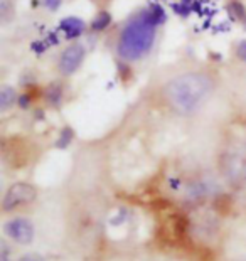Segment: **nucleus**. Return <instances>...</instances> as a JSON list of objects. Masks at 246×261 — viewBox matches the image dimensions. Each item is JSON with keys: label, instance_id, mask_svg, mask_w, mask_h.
Here are the masks:
<instances>
[{"label": "nucleus", "instance_id": "obj_6", "mask_svg": "<svg viewBox=\"0 0 246 261\" xmlns=\"http://www.w3.org/2000/svg\"><path fill=\"white\" fill-rule=\"evenodd\" d=\"M85 20L80 17H64L59 22V29L64 32L66 39H76L85 32Z\"/></svg>", "mask_w": 246, "mask_h": 261}, {"label": "nucleus", "instance_id": "obj_5", "mask_svg": "<svg viewBox=\"0 0 246 261\" xmlns=\"http://www.w3.org/2000/svg\"><path fill=\"white\" fill-rule=\"evenodd\" d=\"M4 232L10 240L19 244H29L34 240V226L26 218H14L9 219L4 224Z\"/></svg>", "mask_w": 246, "mask_h": 261}, {"label": "nucleus", "instance_id": "obj_4", "mask_svg": "<svg viewBox=\"0 0 246 261\" xmlns=\"http://www.w3.org/2000/svg\"><path fill=\"white\" fill-rule=\"evenodd\" d=\"M85 47L81 46V44H71L64 49L63 53H61L59 56V63H58V69L59 73L63 76H71L75 74L78 69H80V66L83 64V59H85Z\"/></svg>", "mask_w": 246, "mask_h": 261}, {"label": "nucleus", "instance_id": "obj_12", "mask_svg": "<svg viewBox=\"0 0 246 261\" xmlns=\"http://www.w3.org/2000/svg\"><path fill=\"white\" fill-rule=\"evenodd\" d=\"M14 15V5L10 0H0V17H2V22H9Z\"/></svg>", "mask_w": 246, "mask_h": 261}, {"label": "nucleus", "instance_id": "obj_11", "mask_svg": "<svg viewBox=\"0 0 246 261\" xmlns=\"http://www.w3.org/2000/svg\"><path fill=\"white\" fill-rule=\"evenodd\" d=\"M72 138H75V132H72V128H71V126H64V128L61 130V133H59V138L56 140V147L61 148V150L68 148L71 145Z\"/></svg>", "mask_w": 246, "mask_h": 261}, {"label": "nucleus", "instance_id": "obj_14", "mask_svg": "<svg viewBox=\"0 0 246 261\" xmlns=\"http://www.w3.org/2000/svg\"><path fill=\"white\" fill-rule=\"evenodd\" d=\"M42 5L44 9L51 10V12H58L61 5H63V0H42Z\"/></svg>", "mask_w": 246, "mask_h": 261}, {"label": "nucleus", "instance_id": "obj_9", "mask_svg": "<svg viewBox=\"0 0 246 261\" xmlns=\"http://www.w3.org/2000/svg\"><path fill=\"white\" fill-rule=\"evenodd\" d=\"M15 101H17V93H15V90L12 86L4 85L2 90H0V110L7 112Z\"/></svg>", "mask_w": 246, "mask_h": 261}, {"label": "nucleus", "instance_id": "obj_10", "mask_svg": "<svg viewBox=\"0 0 246 261\" xmlns=\"http://www.w3.org/2000/svg\"><path fill=\"white\" fill-rule=\"evenodd\" d=\"M110 24H111V15H110V12H105V10H103V12H100L96 17L93 19V22H91V31L93 32H102Z\"/></svg>", "mask_w": 246, "mask_h": 261}, {"label": "nucleus", "instance_id": "obj_1", "mask_svg": "<svg viewBox=\"0 0 246 261\" xmlns=\"http://www.w3.org/2000/svg\"><path fill=\"white\" fill-rule=\"evenodd\" d=\"M212 90V83L206 74L184 73L167 83L165 96L182 115H191L198 110Z\"/></svg>", "mask_w": 246, "mask_h": 261}, {"label": "nucleus", "instance_id": "obj_2", "mask_svg": "<svg viewBox=\"0 0 246 261\" xmlns=\"http://www.w3.org/2000/svg\"><path fill=\"white\" fill-rule=\"evenodd\" d=\"M155 42V27L150 25L140 14L130 19L121 29L116 53L123 61H138L152 49Z\"/></svg>", "mask_w": 246, "mask_h": 261}, {"label": "nucleus", "instance_id": "obj_7", "mask_svg": "<svg viewBox=\"0 0 246 261\" xmlns=\"http://www.w3.org/2000/svg\"><path fill=\"white\" fill-rule=\"evenodd\" d=\"M140 15L149 22L150 25L157 27L160 24H164V22L167 20V15H165V10L162 9V5L159 4H152L149 9H145L140 12Z\"/></svg>", "mask_w": 246, "mask_h": 261}, {"label": "nucleus", "instance_id": "obj_16", "mask_svg": "<svg viewBox=\"0 0 246 261\" xmlns=\"http://www.w3.org/2000/svg\"><path fill=\"white\" fill-rule=\"evenodd\" d=\"M238 58L241 59L243 63H246V39L239 41L238 44Z\"/></svg>", "mask_w": 246, "mask_h": 261}, {"label": "nucleus", "instance_id": "obj_15", "mask_svg": "<svg viewBox=\"0 0 246 261\" xmlns=\"http://www.w3.org/2000/svg\"><path fill=\"white\" fill-rule=\"evenodd\" d=\"M0 261H10V249L5 241L0 243Z\"/></svg>", "mask_w": 246, "mask_h": 261}, {"label": "nucleus", "instance_id": "obj_8", "mask_svg": "<svg viewBox=\"0 0 246 261\" xmlns=\"http://www.w3.org/2000/svg\"><path fill=\"white\" fill-rule=\"evenodd\" d=\"M44 96H46V101L51 107H59L61 101H63V86H61V83H51L46 88Z\"/></svg>", "mask_w": 246, "mask_h": 261}, {"label": "nucleus", "instance_id": "obj_17", "mask_svg": "<svg viewBox=\"0 0 246 261\" xmlns=\"http://www.w3.org/2000/svg\"><path fill=\"white\" fill-rule=\"evenodd\" d=\"M17 103H19V107H20L22 110L29 108V105H31V96H29V94H22V96L17 99Z\"/></svg>", "mask_w": 246, "mask_h": 261}, {"label": "nucleus", "instance_id": "obj_18", "mask_svg": "<svg viewBox=\"0 0 246 261\" xmlns=\"http://www.w3.org/2000/svg\"><path fill=\"white\" fill-rule=\"evenodd\" d=\"M17 261H42V258L37 256V254H26V256L19 258Z\"/></svg>", "mask_w": 246, "mask_h": 261}, {"label": "nucleus", "instance_id": "obj_13", "mask_svg": "<svg viewBox=\"0 0 246 261\" xmlns=\"http://www.w3.org/2000/svg\"><path fill=\"white\" fill-rule=\"evenodd\" d=\"M229 9H231L233 15L236 17L238 20H241L243 24L246 22V7L241 2H231L229 4Z\"/></svg>", "mask_w": 246, "mask_h": 261}, {"label": "nucleus", "instance_id": "obj_19", "mask_svg": "<svg viewBox=\"0 0 246 261\" xmlns=\"http://www.w3.org/2000/svg\"><path fill=\"white\" fill-rule=\"evenodd\" d=\"M244 29H246V22H244Z\"/></svg>", "mask_w": 246, "mask_h": 261}, {"label": "nucleus", "instance_id": "obj_3", "mask_svg": "<svg viewBox=\"0 0 246 261\" xmlns=\"http://www.w3.org/2000/svg\"><path fill=\"white\" fill-rule=\"evenodd\" d=\"M36 196H37V192L34 186L26 184V182H17V184H14L5 192L4 201H2V209L9 213V211L17 209L19 205L31 204L36 199Z\"/></svg>", "mask_w": 246, "mask_h": 261}]
</instances>
